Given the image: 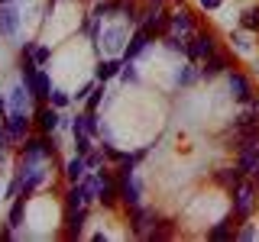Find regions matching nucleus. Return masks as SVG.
<instances>
[{
    "label": "nucleus",
    "mask_w": 259,
    "mask_h": 242,
    "mask_svg": "<svg viewBox=\"0 0 259 242\" xmlns=\"http://www.w3.org/2000/svg\"><path fill=\"white\" fill-rule=\"evenodd\" d=\"M49 58H52V52H49L46 45H36V48H32V62H36V65H46Z\"/></svg>",
    "instance_id": "34"
},
{
    "label": "nucleus",
    "mask_w": 259,
    "mask_h": 242,
    "mask_svg": "<svg viewBox=\"0 0 259 242\" xmlns=\"http://www.w3.org/2000/svg\"><path fill=\"white\" fill-rule=\"evenodd\" d=\"M84 133L88 136L101 133V119H97V113H91V110H84Z\"/></svg>",
    "instance_id": "31"
},
{
    "label": "nucleus",
    "mask_w": 259,
    "mask_h": 242,
    "mask_svg": "<svg viewBox=\"0 0 259 242\" xmlns=\"http://www.w3.org/2000/svg\"><path fill=\"white\" fill-rule=\"evenodd\" d=\"M7 100H10V113H13V110H26V103H29V91H26V84L20 81V84H16L10 94H7Z\"/></svg>",
    "instance_id": "23"
},
{
    "label": "nucleus",
    "mask_w": 259,
    "mask_h": 242,
    "mask_svg": "<svg viewBox=\"0 0 259 242\" xmlns=\"http://www.w3.org/2000/svg\"><path fill=\"white\" fill-rule=\"evenodd\" d=\"M233 133H237V149H243V145H249V142H256L259 139V119H253V123H240V126H233Z\"/></svg>",
    "instance_id": "16"
},
{
    "label": "nucleus",
    "mask_w": 259,
    "mask_h": 242,
    "mask_svg": "<svg viewBox=\"0 0 259 242\" xmlns=\"http://www.w3.org/2000/svg\"><path fill=\"white\" fill-rule=\"evenodd\" d=\"M23 213H26V197L20 194V197H13V207H10V216H7V223H10L13 229H16V226H23Z\"/></svg>",
    "instance_id": "24"
},
{
    "label": "nucleus",
    "mask_w": 259,
    "mask_h": 242,
    "mask_svg": "<svg viewBox=\"0 0 259 242\" xmlns=\"http://www.w3.org/2000/svg\"><path fill=\"white\" fill-rule=\"evenodd\" d=\"M104 94H107V91H104V84L101 87H91V94H88L84 97V103H88V110H91V113H97V107H101V103H104Z\"/></svg>",
    "instance_id": "28"
},
{
    "label": "nucleus",
    "mask_w": 259,
    "mask_h": 242,
    "mask_svg": "<svg viewBox=\"0 0 259 242\" xmlns=\"http://www.w3.org/2000/svg\"><path fill=\"white\" fill-rule=\"evenodd\" d=\"M0 239H13V226H10V223H7L4 229H0Z\"/></svg>",
    "instance_id": "41"
},
{
    "label": "nucleus",
    "mask_w": 259,
    "mask_h": 242,
    "mask_svg": "<svg viewBox=\"0 0 259 242\" xmlns=\"http://www.w3.org/2000/svg\"><path fill=\"white\" fill-rule=\"evenodd\" d=\"M227 81H230V94H233V100H237V103H246L249 97H256L253 94V84H249V78L243 75V71H227Z\"/></svg>",
    "instance_id": "6"
},
{
    "label": "nucleus",
    "mask_w": 259,
    "mask_h": 242,
    "mask_svg": "<svg viewBox=\"0 0 259 242\" xmlns=\"http://www.w3.org/2000/svg\"><path fill=\"white\" fill-rule=\"evenodd\" d=\"M84 223H88V207L68 210V216H65V236H68V239H78L81 232H84Z\"/></svg>",
    "instance_id": "8"
},
{
    "label": "nucleus",
    "mask_w": 259,
    "mask_h": 242,
    "mask_svg": "<svg viewBox=\"0 0 259 242\" xmlns=\"http://www.w3.org/2000/svg\"><path fill=\"white\" fill-rule=\"evenodd\" d=\"M91 87H94V84H91V81H88V84L81 87V91H75V94H71V100H84V97L91 94Z\"/></svg>",
    "instance_id": "37"
},
{
    "label": "nucleus",
    "mask_w": 259,
    "mask_h": 242,
    "mask_svg": "<svg viewBox=\"0 0 259 242\" xmlns=\"http://www.w3.org/2000/svg\"><path fill=\"white\" fill-rule=\"evenodd\" d=\"M36 123H39V133H55L62 126V110L55 107H39L36 110Z\"/></svg>",
    "instance_id": "11"
},
{
    "label": "nucleus",
    "mask_w": 259,
    "mask_h": 242,
    "mask_svg": "<svg viewBox=\"0 0 259 242\" xmlns=\"http://www.w3.org/2000/svg\"><path fill=\"white\" fill-rule=\"evenodd\" d=\"M240 152V158H237V165H240V171L243 174H253L256 168H259V139L256 142H249V145H243V149H237Z\"/></svg>",
    "instance_id": "7"
},
{
    "label": "nucleus",
    "mask_w": 259,
    "mask_h": 242,
    "mask_svg": "<svg viewBox=\"0 0 259 242\" xmlns=\"http://www.w3.org/2000/svg\"><path fill=\"white\" fill-rule=\"evenodd\" d=\"M237 239H256V226H243L237 232Z\"/></svg>",
    "instance_id": "38"
},
{
    "label": "nucleus",
    "mask_w": 259,
    "mask_h": 242,
    "mask_svg": "<svg viewBox=\"0 0 259 242\" xmlns=\"http://www.w3.org/2000/svg\"><path fill=\"white\" fill-rule=\"evenodd\" d=\"M152 223H156L152 210H146L143 204H140V207H133V232H136V236H149Z\"/></svg>",
    "instance_id": "14"
},
{
    "label": "nucleus",
    "mask_w": 259,
    "mask_h": 242,
    "mask_svg": "<svg viewBox=\"0 0 259 242\" xmlns=\"http://www.w3.org/2000/svg\"><path fill=\"white\" fill-rule=\"evenodd\" d=\"M168 32H178V36H191L194 26H191V13L185 10H175V13H168Z\"/></svg>",
    "instance_id": "13"
},
{
    "label": "nucleus",
    "mask_w": 259,
    "mask_h": 242,
    "mask_svg": "<svg viewBox=\"0 0 259 242\" xmlns=\"http://www.w3.org/2000/svg\"><path fill=\"white\" fill-rule=\"evenodd\" d=\"M49 103H52L55 110H65L71 103V94H65L62 87H52V94H49Z\"/></svg>",
    "instance_id": "29"
},
{
    "label": "nucleus",
    "mask_w": 259,
    "mask_h": 242,
    "mask_svg": "<svg viewBox=\"0 0 259 242\" xmlns=\"http://www.w3.org/2000/svg\"><path fill=\"white\" fill-rule=\"evenodd\" d=\"M149 42H152V36H149V32H146L143 26H136V32H133V36L126 39V48H123V62H136V58H140V55L146 52V48H149Z\"/></svg>",
    "instance_id": "5"
},
{
    "label": "nucleus",
    "mask_w": 259,
    "mask_h": 242,
    "mask_svg": "<svg viewBox=\"0 0 259 242\" xmlns=\"http://www.w3.org/2000/svg\"><path fill=\"white\" fill-rule=\"evenodd\" d=\"M221 4H224V0H201V7H204V10H217Z\"/></svg>",
    "instance_id": "40"
},
{
    "label": "nucleus",
    "mask_w": 259,
    "mask_h": 242,
    "mask_svg": "<svg viewBox=\"0 0 259 242\" xmlns=\"http://www.w3.org/2000/svg\"><path fill=\"white\" fill-rule=\"evenodd\" d=\"M214 52H217V42L210 32H191L188 36V62H204Z\"/></svg>",
    "instance_id": "4"
},
{
    "label": "nucleus",
    "mask_w": 259,
    "mask_h": 242,
    "mask_svg": "<svg viewBox=\"0 0 259 242\" xmlns=\"http://www.w3.org/2000/svg\"><path fill=\"white\" fill-rule=\"evenodd\" d=\"M0 4H13V0H0Z\"/></svg>",
    "instance_id": "42"
},
{
    "label": "nucleus",
    "mask_w": 259,
    "mask_h": 242,
    "mask_svg": "<svg viewBox=\"0 0 259 242\" xmlns=\"http://www.w3.org/2000/svg\"><path fill=\"white\" fill-rule=\"evenodd\" d=\"M227 68H230V58H227L224 52H214V55H207V58H204V68H201V78H204V81H210V78L224 75Z\"/></svg>",
    "instance_id": "12"
},
{
    "label": "nucleus",
    "mask_w": 259,
    "mask_h": 242,
    "mask_svg": "<svg viewBox=\"0 0 259 242\" xmlns=\"http://www.w3.org/2000/svg\"><path fill=\"white\" fill-rule=\"evenodd\" d=\"M230 42L240 48V52H249V48H253V42H246V36H243V32H233L230 36Z\"/></svg>",
    "instance_id": "35"
},
{
    "label": "nucleus",
    "mask_w": 259,
    "mask_h": 242,
    "mask_svg": "<svg viewBox=\"0 0 259 242\" xmlns=\"http://www.w3.org/2000/svg\"><path fill=\"white\" fill-rule=\"evenodd\" d=\"M117 188H120V200L133 210L143 204V184L140 177H136V171H117Z\"/></svg>",
    "instance_id": "2"
},
{
    "label": "nucleus",
    "mask_w": 259,
    "mask_h": 242,
    "mask_svg": "<svg viewBox=\"0 0 259 242\" xmlns=\"http://www.w3.org/2000/svg\"><path fill=\"white\" fill-rule=\"evenodd\" d=\"M26 91L36 97V100H49V94H52V81H49L46 71H36V78L26 84Z\"/></svg>",
    "instance_id": "15"
},
{
    "label": "nucleus",
    "mask_w": 259,
    "mask_h": 242,
    "mask_svg": "<svg viewBox=\"0 0 259 242\" xmlns=\"http://www.w3.org/2000/svg\"><path fill=\"white\" fill-rule=\"evenodd\" d=\"M20 29V10L13 4H0V36H16Z\"/></svg>",
    "instance_id": "9"
},
{
    "label": "nucleus",
    "mask_w": 259,
    "mask_h": 242,
    "mask_svg": "<svg viewBox=\"0 0 259 242\" xmlns=\"http://www.w3.org/2000/svg\"><path fill=\"white\" fill-rule=\"evenodd\" d=\"M4 126H7V133H10V139H26V129H29L26 110H13L10 116L4 119Z\"/></svg>",
    "instance_id": "10"
},
{
    "label": "nucleus",
    "mask_w": 259,
    "mask_h": 242,
    "mask_svg": "<svg viewBox=\"0 0 259 242\" xmlns=\"http://www.w3.org/2000/svg\"><path fill=\"white\" fill-rule=\"evenodd\" d=\"M240 26L246 29V32H259V7H249V10H243Z\"/></svg>",
    "instance_id": "26"
},
{
    "label": "nucleus",
    "mask_w": 259,
    "mask_h": 242,
    "mask_svg": "<svg viewBox=\"0 0 259 242\" xmlns=\"http://www.w3.org/2000/svg\"><path fill=\"white\" fill-rule=\"evenodd\" d=\"M162 42H165L168 52L185 55V58H188V36H178V32H165V36H162Z\"/></svg>",
    "instance_id": "22"
},
{
    "label": "nucleus",
    "mask_w": 259,
    "mask_h": 242,
    "mask_svg": "<svg viewBox=\"0 0 259 242\" xmlns=\"http://www.w3.org/2000/svg\"><path fill=\"white\" fill-rule=\"evenodd\" d=\"M94 181H97V204H101V207H113V204H117V197H120L117 174L97 168V171H94Z\"/></svg>",
    "instance_id": "3"
},
{
    "label": "nucleus",
    "mask_w": 259,
    "mask_h": 242,
    "mask_svg": "<svg viewBox=\"0 0 259 242\" xmlns=\"http://www.w3.org/2000/svg\"><path fill=\"white\" fill-rule=\"evenodd\" d=\"M7 142H10V133H7V126H4V123H0V152H4V149H7Z\"/></svg>",
    "instance_id": "39"
},
{
    "label": "nucleus",
    "mask_w": 259,
    "mask_h": 242,
    "mask_svg": "<svg viewBox=\"0 0 259 242\" xmlns=\"http://www.w3.org/2000/svg\"><path fill=\"white\" fill-rule=\"evenodd\" d=\"M120 68H123V58H104L101 65H97V71H94V78L101 81H110V78H117L120 75Z\"/></svg>",
    "instance_id": "17"
},
{
    "label": "nucleus",
    "mask_w": 259,
    "mask_h": 242,
    "mask_svg": "<svg viewBox=\"0 0 259 242\" xmlns=\"http://www.w3.org/2000/svg\"><path fill=\"white\" fill-rule=\"evenodd\" d=\"M233 194V220H249L253 216V207H256V181H243L237 184V188L230 191Z\"/></svg>",
    "instance_id": "1"
},
{
    "label": "nucleus",
    "mask_w": 259,
    "mask_h": 242,
    "mask_svg": "<svg viewBox=\"0 0 259 242\" xmlns=\"http://www.w3.org/2000/svg\"><path fill=\"white\" fill-rule=\"evenodd\" d=\"M198 78H201V68H194V65H182V68L175 71L172 84H175V87H188V84H194Z\"/></svg>",
    "instance_id": "20"
},
{
    "label": "nucleus",
    "mask_w": 259,
    "mask_h": 242,
    "mask_svg": "<svg viewBox=\"0 0 259 242\" xmlns=\"http://www.w3.org/2000/svg\"><path fill=\"white\" fill-rule=\"evenodd\" d=\"M97 39H104V45H110V48H120V45L126 48V29H123V26L101 29V36H97Z\"/></svg>",
    "instance_id": "18"
},
{
    "label": "nucleus",
    "mask_w": 259,
    "mask_h": 242,
    "mask_svg": "<svg viewBox=\"0 0 259 242\" xmlns=\"http://www.w3.org/2000/svg\"><path fill=\"white\" fill-rule=\"evenodd\" d=\"M120 78H123V84H140V75H136L133 62H123V68H120Z\"/></svg>",
    "instance_id": "32"
},
{
    "label": "nucleus",
    "mask_w": 259,
    "mask_h": 242,
    "mask_svg": "<svg viewBox=\"0 0 259 242\" xmlns=\"http://www.w3.org/2000/svg\"><path fill=\"white\" fill-rule=\"evenodd\" d=\"M10 116V100H7V94H0V123Z\"/></svg>",
    "instance_id": "36"
},
{
    "label": "nucleus",
    "mask_w": 259,
    "mask_h": 242,
    "mask_svg": "<svg viewBox=\"0 0 259 242\" xmlns=\"http://www.w3.org/2000/svg\"><path fill=\"white\" fill-rule=\"evenodd\" d=\"M243 177H246V174H243V171H240V165H237V168H224V171H217V174H214V181H217V184H224L227 191H233V188H237V184L243 181Z\"/></svg>",
    "instance_id": "19"
},
{
    "label": "nucleus",
    "mask_w": 259,
    "mask_h": 242,
    "mask_svg": "<svg viewBox=\"0 0 259 242\" xmlns=\"http://www.w3.org/2000/svg\"><path fill=\"white\" fill-rule=\"evenodd\" d=\"M84 174H88V161H84V155H75L68 165H65V177H68V184L81 181Z\"/></svg>",
    "instance_id": "21"
},
{
    "label": "nucleus",
    "mask_w": 259,
    "mask_h": 242,
    "mask_svg": "<svg viewBox=\"0 0 259 242\" xmlns=\"http://www.w3.org/2000/svg\"><path fill=\"white\" fill-rule=\"evenodd\" d=\"M172 232H175V226L168 223V220L159 223V226L152 223V229H149V236H146V239H152V242H156V239H172Z\"/></svg>",
    "instance_id": "27"
},
{
    "label": "nucleus",
    "mask_w": 259,
    "mask_h": 242,
    "mask_svg": "<svg viewBox=\"0 0 259 242\" xmlns=\"http://www.w3.org/2000/svg\"><path fill=\"white\" fill-rule=\"evenodd\" d=\"M84 161H88V171H97V168H101V161H104V149L101 152H88V155H84Z\"/></svg>",
    "instance_id": "33"
},
{
    "label": "nucleus",
    "mask_w": 259,
    "mask_h": 242,
    "mask_svg": "<svg viewBox=\"0 0 259 242\" xmlns=\"http://www.w3.org/2000/svg\"><path fill=\"white\" fill-rule=\"evenodd\" d=\"M230 226H233V216H224V220H221V223L214 226V229L207 232V239H217V242H224V239H233Z\"/></svg>",
    "instance_id": "25"
},
{
    "label": "nucleus",
    "mask_w": 259,
    "mask_h": 242,
    "mask_svg": "<svg viewBox=\"0 0 259 242\" xmlns=\"http://www.w3.org/2000/svg\"><path fill=\"white\" fill-rule=\"evenodd\" d=\"M94 136H88V133H75V155H88V152L94 149Z\"/></svg>",
    "instance_id": "30"
}]
</instances>
